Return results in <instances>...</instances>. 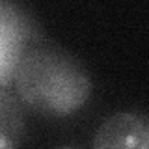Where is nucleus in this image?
Segmentation results:
<instances>
[{
  "label": "nucleus",
  "mask_w": 149,
  "mask_h": 149,
  "mask_svg": "<svg viewBox=\"0 0 149 149\" xmlns=\"http://www.w3.org/2000/svg\"><path fill=\"white\" fill-rule=\"evenodd\" d=\"M13 84L24 108L45 118H67L78 112L93 90L86 65L62 45L45 39L24 52Z\"/></svg>",
  "instance_id": "1"
},
{
  "label": "nucleus",
  "mask_w": 149,
  "mask_h": 149,
  "mask_svg": "<svg viewBox=\"0 0 149 149\" xmlns=\"http://www.w3.org/2000/svg\"><path fill=\"white\" fill-rule=\"evenodd\" d=\"M39 41L43 34L30 9L19 2L0 0V88L13 84L21 58Z\"/></svg>",
  "instance_id": "2"
},
{
  "label": "nucleus",
  "mask_w": 149,
  "mask_h": 149,
  "mask_svg": "<svg viewBox=\"0 0 149 149\" xmlns=\"http://www.w3.org/2000/svg\"><path fill=\"white\" fill-rule=\"evenodd\" d=\"M91 149H149V112L121 110L97 127Z\"/></svg>",
  "instance_id": "3"
},
{
  "label": "nucleus",
  "mask_w": 149,
  "mask_h": 149,
  "mask_svg": "<svg viewBox=\"0 0 149 149\" xmlns=\"http://www.w3.org/2000/svg\"><path fill=\"white\" fill-rule=\"evenodd\" d=\"M24 104L8 88H0V149H17L26 129Z\"/></svg>",
  "instance_id": "4"
},
{
  "label": "nucleus",
  "mask_w": 149,
  "mask_h": 149,
  "mask_svg": "<svg viewBox=\"0 0 149 149\" xmlns=\"http://www.w3.org/2000/svg\"><path fill=\"white\" fill-rule=\"evenodd\" d=\"M60 149H73V147H67V146H65V147H60Z\"/></svg>",
  "instance_id": "5"
}]
</instances>
